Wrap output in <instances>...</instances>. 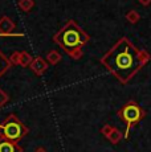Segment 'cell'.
<instances>
[{"mask_svg": "<svg viewBox=\"0 0 151 152\" xmlns=\"http://www.w3.org/2000/svg\"><path fill=\"white\" fill-rule=\"evenodd\" d=\"M8 60H10L11 66L12 65H20V52H13Z\"/></svg>", "mask_w": 151, "mask_h": 152, "instance_id": "5bb4252c", "label": "cell"}, {"mask_svg": "<svg viewBox=\"0 0 151 152\" xmlns=\"http://www.w3.org/2000/svg\"><path fill=\"white\" fill-rule=\"evenodd\" d=\"M126 20L129 23H131V24H136V23L141 20V15L136 12L135 10H131L126 13Z\"/></svg>", "mask_w": 151, "mask_h": 152, "instance_id": "4fadbf2b", "label": "cell"}, {"mask_svg": "<svg viewBox=\"0 0 151 152\" xmlns=\"http://www.w3.org/2000/svg\"><path fill=\"white\" fill-rule=\"evenodd\" d=\"M139 4H142L143 7H149V5L151 4V0H138Z\"/></svg>", "mask_w": 151, "mask_h": 152, "instance_id": "e0dca14e", "label": "cell"}, {"mask_svg": "<svg viewBox=\"0 0 151 152\" xmlns=\"http://www.w3.org/2000/svg\"><path fill=\"white\" fill-rule=\"evenodd\" d=\"M28 135V127L20 121L15 114H10L0 123V139L19 143Z\"/></svg>", "mask_w": 151, "mask_h": 152, "instance_id": "3957f363", "label": "cell"}, {"mask_svg": "<svg viewBox=\"0 0 151 152\" xmlns=\"http://www.w3.org/2000/svg\"><path fill=\"white\" fill-rule=\"evenodd\" d=\"M31 69L36 75H43L45 73V70L48 69V62L43 57H36L32 61Z\"/></svg>", "mask_w": 151, "mask_h": 152, "instance_id": "5b68a950", "label": "cell"}, {"mask_svg": "<svg viewBox=\"0 0 151 152\" xmlns=\"http://www.w3.org/2000/svg\"><path fill=\"white\" fill-rule=\"evenodd\" d=\"M19 7L24 12H31V10L34 7L33 0H19Z\"/></svg>", "mask_w": 151, "mask_h": 152, "instance_id": "7c38bea8", "label": "cell"}, {"mask_svg": "<svg viewBox=\"0 0 151 152\" xmlns=\"http://www.w3.org/2000/svg\"><path fill=\"white\" fill-rule=\"evenodd\" d=\"M8 101H10V95H8L3 89H0V107L5 106Z\"/></svg>", "mask_w": 151, "mask_h": 152, "instance_id": "9a60e30c", "label": "cell"}, {"mask_svg": "<svg viewBox=\"0 0 151 152\" xmlns=\"http://www.w3.org/2000/svg\"><path fill=\"white\" fill-rule=\"evenodd\" d=\"M89 40L90 36L74 20H68L65 25L53 36V41L73 60H80L82 57V48L89 42Z\"/></svg>", "mask_w": 151, "mask_h": 152, "instance_id": "7a4b0ae2", "label": "cell"}, {"mask_svg": "<svg viewBox=\"0 0 151 152\" xmlns=\"http://www.w3.org/2000/svg\"><path fill=\"white\" fill-rule=\"evenodd\" d=\"M45 60H46V62H49L51 65H56V64H59L61 61V54L57 50H51V52H48Z\"/></svg>", "mask_w": 151, "mask_h": 152, "instance_id": "9c48e42d", "label": "cell"}, {"mask_svg": "<svg viewBox=\"0 0 151 152\" xmlns=\"http://www.w3.org/2000/svg\"><path fill=\"white\" fill-rule=\"evenodd\" d=\"M15 29V23L8 16H3L0 19V34L1 36H10Z\"/></svg>", "mask_w": 151, "mask_h": 152, "instance_id": "8992f818", "label": "cell"}, {"mask_svg": "<svg viewBox=\"0 0 151 152\" xmlns=\"http://www.w3.org/2000/svg\"><path fill=\"white\" fill-rule=\"evenodd\" d=\"M151 56L144 49H139L127 37L119 39L101 57V64L122 83L126 85L134 75L149 64Z\"/></svg>", "mask_w": 151, "mask_h": 152, "instance_id": "6da1fadb", "label": "cell"}, {"mask_svg": "<svg viewBox=\"0 0 151 152\" xmlns=\"http://www.w3.org/2000/svg\"><path fill=\"white\" fill-rule=\"evenodd\" d=\"M118 116L126 123V130H125L123 138L127 139L129 138L130 130H131L134 126L138 124L139 122L146 116V111L142 109L135 101H129L119 111H118Z\"/></svg>", "mask_w": 151, "mask_h": 152, "instance_id": "277c9868", "label": "cell"}, {"mask_svg": "<svg viewBox=\"0 0 151 152\" xmlns=\"http://www.w3.org/2000/svg\"><path fill=\"white\" fill-rule=\"evenodd\" d=\"M0 152H24L23 147L15 142L0 139Z\"/></svg>", "mask_w": 151, "mask_h": 152, "instance_id": "52a82bcc", "label": "cell"}, {"mask_svg": "<svg viewBox=\"0 0 151 152\" xmlns=\"http://www.w3.org/2000/svg\"><path fill=\"white\" fill-rule=\"evenodd\" d=\"M122 138H123V134H122L118 128L114 127V130L111 131V134L107 136V140H109L111 144H118V143L122 140Z\"/></svg>", "mask_w": 151, "mask_h": 152, "instance_id": "ba28073f", "label": "cell"}, {"mask_svg": "<svg viewBox=\"0 0 151 152\" xmlns=\"http://www.w3.org/2000/svg\"><path fill=\"white\" fill-rule=\"evenodd\" d=\"M34 152H46V151H45V148H43V147H39V148H37V150L34 151Z\"/></svg>", "mask_w": 151, "mask_h": 152, "instance_id": "ac0fdd59", "label": "cell"}, {"mask_svg": "<svg viewBox=\"0 0 151 152\" xmlns=\"http://www.w3.org/2000/svg\"><path fill=\"white\" fill-rule=\"evenodd\" d=\"M113 130H114V127H113V126L105 124L102 128H101V134H102V135L105 136V138H107V136H109L110 134H111V131H113Z\"/></svg>", "mask_w": 151, "mask_h": 152, "instance_id": "2e32d148", "label": "cell"}, {"mask_svg": "<svg viewBox=\"0 0 151 152\" xmlns=\"http://www.w3.org/2000/svg\"><path fill=\"white\" fill-rule=\"evenodd\" d=\"M11 68V64H10V60L5 57L4 54L0 52V77L4 74L7 70H10Z\"/></svg>", "mask_w": 151, "mask_h": 152, "instance_id": "30bf717a", "label": "cell"}, {"mask_svg": "<svg viewBox=\"0 0 151 152\" xmlns=\"http://www.w3.org/2000/svg\"><path fill=\"white\" fill-rule=\"evenodd\" d=\"M32 61H33V58L28 52H20V66H24V68L31 66Z\"/></svg>", "mask_w": 151, "mask_h": 152, "instance_id": "8fae6325", "label": "cell"}]
</instances>
